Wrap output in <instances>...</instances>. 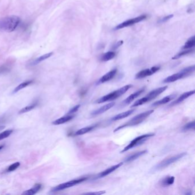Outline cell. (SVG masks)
<instances>
[{
  "mask_svg": "<svg viewBox=\"0 0 195 195\" xmlns=\"http://www.w3.org/2000/svg\"><path fill=\"white\" fill-rule=\"evenodd\" d=\"M21 22L20 17L10 16L0 19V31L12 32L19 26Z\"/></svg>",
  "mask_w": 195,
  "mask_h": 195,
  "instance_id": "obj_1",
  "label": "cell"
},
{
  "mask_svg": "<svg viewBox=\"0 0 195 195\" xmlns=\"http://www.w3.org/2000/svg\"><path fill=\"white\" fill-rule=\"evenodd\" d=\"M153 112H154V110H150V111H146L145 112H143L139 115H137L136 116L131 118L130 120H129L126 123L124 124L123 125L118 127L114 130V132H117L121 129H123L124 128H126L128 127L136 126V125L141 123L143 121H144L151 114H152Z\"/></svg>",
  "mask_w": 195,
  "mask_h": 195,
  "instance_id": "obj_2",
  "label": "cell"
},
{
  "mask_svg": "<svg viewBox=\"0 0 195 195\" xmlns=\"http://www.w3.org/2000/svg\"><path fill=\"white\" fill-rule=\"evenodd\" d=\"M132 86V85L130 84L125 85L123 87L117 89L116 91L112 92L104 96L103 97L98 98L95 101V103L98 104H100V103H105L106 101L114 100L117 98L120 97L121 96H122L125 92L128 91Z\"/></svg>",
  "mask_w": 195,
  "mask_h": 195,
  "instance_id": "obj_3",
  "label": "cell"
},
{
  "mask_svg": "<svg viewBox=\"0 0 195 195\" xmlns=\"http://www.w3.org/2000/svg\"><path fill=\"white\" fill-rule=\"evenodd\" d=\"M167 88H168V86H165L160 87V88H157V89L153 90L152 91L150 92L148 94H147L145 97L137 100L131 106V108L136 107V106L143 105V104L149 102L150 101L152 100L153 99L157 98L158 96H159L161 93H163V92L165 91Z\"/></svg>",
  "mask_w": 195,
  "mask_h": 195,
  "instance_id": "obj_4",
  "label": "cell"
},
{
  "mask_svg": "<svg viewBox=\"0 0 195 195\" xmlns=\"http://www.w3.org/2000/svg\"><path fill=\"white\" fill-rule=\"evenodd\" d=\"M195 71V65L188 66L186 68L183 69L182 71L179 73L173 74L169 77L165 78L163 80L164 83H170L177 81L180 79L187 77L191 75Z\"/></svg>",
  "mask_w": 195,
  "mask_h": 195,
  "instance_id": "obj_5",
  "label": "cell"
},
{
  "mask_svg": "<svg viewBox=\"0 0 195 195\" xmlns=\"http://www.w3.org/2000/svg\"><path fill=\"white\" fill-rule=\"evenodd\" d=\"M187 155V153L186 152H184V153H179L178 155H176L175 156H172L168 158H167L165 159H164L162 162H161L160 163H159L155 167V168H153V170H160V169H164L167 168V167H168L170 164L175 163L176 162L178 161L179 160L181 159L183 157Z\"/></svg>",
  "mask_w": 195,
  "mask_h": 195,
  "instance_id": "obj_6",
  "label": "cell"
},
{
  "mask_svg": "<svg viewBox=\"0 0 195 195\" xmlns=\"http://www.w3.org/2000/svg\"><path fill=\"white\" fill-rule=\"evenodd\" d=\"M155 136V133H148V134H145L141 136L137 137L135 139H133L130 143L129 144L127 147H125L123 150L121 151V153L125 152L128 150H130L134 147H136L138 145H141L143 144L147 140H148L149 138L151 137Z\"/></svg>",
  "mask_w": 195,
  "mask_h": 195,
  "instance_id": "obj_7",
  "label": "cell"
},
{
  "mask_svg": "<svg viewBox=\"0 0 195 195\" xmlns=\"http://www.w3.org/2000/svg\"><path fill=\"white\" fill-rule=\"evenodd\" d=\"M87 179H88V177H83L79 178L77 179L65 182V183H63L61 184H60L59 185L54 187L53 188H52L51 191L53 192H58L60 191H62V190H64L65 189L73 187V186H74V185H76L77 184H80L81 182H84L85 181H86Z\"/></svg>",
  "mask_w": 195,
  "mask_h": 195,
  "instance_id": "obj_8",
  "label": "cell"
},
{
  "mask_svg": "<svg viewBox=\"0 0 195 195\" xmlns=\"http://www.w3.org/2000/svg\"><path fill=\"white\" fill-rule=\"evenodd\" d=\"M146 19H147V16L146 15H141L140 16L137 17L136 18L132 19H130V20L124 21L123 22L121 23L120 24L118 25L117 26H116L115 29V30H118V29H123V28H125V27L133 25H134V24H135L136 23H138V22H139L140 21H143Z\"/></svg>",
  "mask_w": 195,
  "mask_h": 195,
  "instance_id": "obj_9",
  "label": "cell"
},
{
  "mask_svg": "<svg viewBox=\"0 0 195 195\" xmlns=\"http://www.w3.org/2000/svg\"><path fill=\"white\" fill-rule=\"evenodd\" d=\"M160 68V66H153L150 69H146L143 70L137 73L135 78L136 79H141L151 76L153 74L157 72L158 71H159Z\"/></svg>",
  "mask_w": 195,
  "mask_h": 195,
  "instance_id": "obj_10",
  "label": "cell"
},
{
  "mask_svg": "<svg viewBox=\"0 0 195 195\" xmlns=\"http://www.w3.org/2000/svg\"><path fill=\"white\" fill-rule=\"evenodd\" d=\"M123 163H118L116 165H115L111 167L108 168V169H105L104 171H103V172H100L99 174H98V175L96 176V179L103 178V177H104L109 175L112 172H114L115 170H116L118 168H120L121 166H122L123 165Z\"/></svg>",
  "mask_w": 195,
  "mask_h": 195,
  "instance_id": "obj_11",
  "label": "cell"
},
{
  "mask_svg": "<svg viewBox=\"0 0 195 195\" xmlns=\"http://www.w3.org/2000/svg\"><path fill=\"white\" fill-rule=\"evenodd\" d=\"M145 88L143 87L142 88H141L140 89H139L138 91L135 92V93H132V95H130V96H128V98H127L126 99H125L123 101V103H121L122 105H126L128 104H130L131 102H132L135 99H136V98H138L139 96H140V95L141 93H143L144 91H145Z\"/></svg>",
  "mask_w": 195,
  "mask_h": 195,
  "instance_id": "obj_12",
  "label": "cell"
},
{
  "mask_svg": "<svg viewBox=\"0 0 195 195\" xmlns=\"http://www.w3.org/2000/svg\"><path fill=\"white\" fill-rule=\"evenodd\" d=\"M117 69H112L111 71L108 72L107 73H106L105 75H104L101 78H100L98 81V84H103L105 82H107L109 80H112V78H113L115 75L117 73Z\"/></svg>",
  "mask_w": 195,
  "mask_h": 195,
  "instance_id": "obj_13",
  "label": "cell"
},
{
  "mask_svg": "<svg viewBox=\"0 0 195 195\" xmlns=\"http://www.w3.org/2000/svg\"><path fill=\"white\" fill-rule=\"evenodd\" d=\"M194 93H195V90L184 93L179 98H177L176 100H175L174 101H173L171 104H170L169 106H173L176 105L177 104H180V103H182V101H184L185 99H187V98L190 97L191 96L194 95Z\"/></svg>",
  "mask_w": 195,
  "mask_h": 195,
  "instance_id": "obj_14",
  "label": "cell"
},
{
  "mask_svg": "<svg viewBox=\"0 0 195 195\" xmlns=\"http://www.w3.org/2000/svg\"><path fill=\"white\" fill-rule=\"evenodd\" d=\"M115 103H109V104H106L104 106H102L101 107H100V108H98V109L93 111L91 113V115L93 116H97L98 115H101V114L103 113L104 112H105L106 111H108L109 109H110L113 106H115Z\"/></svg>",
  "mask_w": 195,
  "mask_h": 195,
  "instance_id": "obj_15",
  "label": "cell"
},
{
  "mask_svg": "<svg viewBox=\"0 0 195 195\" xmlns=\"http://www.w3.org/2000/svg\"><path fill=\"white\" fill-rule=\"evenodd\" d=\"M176 97V95H175V94L170 95H169L168 96H166V97L163 98L159 100V101H157L156 102H155L152 105V106H159V105H162L163 104L168 103H169V101H170L173 100V99H175Z\"/></svg>",
  "mask_w": 195,
  "mask_h": 195,
  "instance_id": "obj_16",
  "label": "cell"
},
{
  "mask_svg": "<svg viewBox=\"0 0 195 195\" xmlns=\"http://www.w3.org/2000/svg\"><path fill=\"white\" fill-rule=\"evenodd\" d=\"M174 182H175V177L174 176H166L164 178L162 179L160 181L159 184L161 186L165 187H168V186L172 185Z\"/></svg>",
  "mask_w": 195,
  "mask_h": 195,
  "instance_id": "obj_17",
  "label": "cell"
},
{
  "mask_svg": "<svg viewBox=\"0 0 195 195\" xmlns=\"http://www.w3.org/2000/svg\"><path fill=\"white\" fill-rule=\"evenodd\" d=\"M147 152V150H141L140 152H138L137 153L133 154L132 155H130V156H128V157H127L124 160V162H125V163L132 162L136 160L137 159H138L139 157L143 156L144 154H145Z\"/></svg>",
  "mask_w": 195,
  "mask_h": 195,
  "instance_id": "obj_18",
  "label": "cell"
},
{
  "mask_svg": "<svg viewBox=\"0 0 195 195\" xmlns=\"http://www.w3.org/2000/svg\"><path fill=\"white\" fill-rule=\"evenodd\" d=\"M135 111V109H130V110H129V111H126V112H123V113H121L120 114H118L117 115L115 116L114 117H112V119H111V120L115 121H117V120H120L123 119V118H125V117L130 116V115L132 113H133V112Z\"/></svg>",
  "mask_w": 195,
  "mask_h": 195,
  "instance_id": "obj_19",
  "label": "cell"
},
{
  "mask_svg": "<svg viewBox=\"0 0 195 195\" xmlns=\"http://www.w3.org/2000/svg\"><path fill=\"white\" fill-rule=\"evenodd\" d=\"M73 117H74V116H73V115H66L65 116L61 117L59 119L53 121L52 124H53L54 125H60V124H64L66 123V122H68V121H71L72 119L73 118Z\"/></svg>",
  "mask_w": 195,
  "mask_h": 195,
  "instance_id": "obj_20",
  "label": "cell"
},
{
  "mask_svg": "<svg viewBox=\"0 0 195 195\" xmlns=\"http://www.w3.org/2000/svg\"><path fill=\"white\" fill-rule=\"evenodd\" d=\"M98 126V124L93 125H91V126H88L86 127L85 128H81L80 130L76 131V132L75 133V135L76 136H80V135H83L85 133H87L89 132H91L92 130H93L95 128H96Z\"/></svg>",
  "mask_w": 195,
  "mask_h": 195,
  "instance_id": "obj_21",
  "label": "cell"
},
{
  "mask_svg": "<svg viewBox=\"0 0 195 195\" xmlns=\"http://www.w3.org/2000/svg\"><path fill=\"white\" fill-rule=\"evenodd\" d=\"M41 185L40 184H37L35 185L33 188L30 189H28L27 191H25L24 192L22 195H33L36 194L39 192L40 189L41 188Z\"/></svg>",
  "mask_w": 195,
  "mask_h": 195,
  "instance_id": "obj_22",
  "label": "cell"
},
{
  "mask_svg": "<svg viewBox=\"0 0 195 195\" xmlns=\"http://www.w3.org/2000/svg\"><path fill=\"white\" fill-rule=\"evenodd\" d=\"M53 53L51 52V53H46L45 54H44L42 56H41L39 58H37V59H36L33 61V62H32V65H36L39 64L41 62H42V61L45 60L46 59H49V57H51L53 55Z\"/></svg>",
  "mask_w": 195,
  "mask_h": 195,
  "instance_id": "obj_23",
  "label": "cell"
},
{
  "mask_svg": "<svg viewBox=\"0 0 195 195\" xmlns=\"http://www.w3.org/2000/svg\"><path fill=\"white\" fill-rule=\"evenodd\" d=\"M115 56H116V53L115 52L111 51V52H106L102 56L101 60L102 61H108L113 59L115 57Z\"/></svg>",
  "mask_w": 195,
  "mask_h": 195,
  "instance_id": "obj_24",
  "label": "cell"
},
{
  "mask_svg": "<svg viewBox=\"0 0 195 195\" xmlns=\"http://www.w3.org/2000/svg\"><path fill=\"white\" fill-rule=\"evenodd\" d=\"M33 83L32 80H28V81H24L23 83H22L21 84H20L19 85H18L14 90H13V93H16L17 92L25 88L26 86H28V85L31 84Z\"/></svg>",
  "mask_w": 195,
  "mask_h": 195,
  "instance_id": "obj_25",
  "label": "cell"
},
{
  "mask_svg": "<svg viewBox=\"0 0 195 195\" xmlns=\"http://www.w3.org/2000/svg\"><path fill=\"white\" fill-rule=\"evenodd\" d=\"M195 45V36H194L189 38L188 41L185 42V45L183 46L182 49H188L194 47Z\"/></svg>",
  "mask_w": 195,
  "mask_h": 195,
  "instance_id": "obj_26",
  "label": "cell"
},
{
  "mask_svg": "<svg viewBox=\"0 0 195 195\" xmlns=\"http://www.w3.org/2000/svg\"><path fill=\"white\" fill-rule=\"evenodd\" d=\"M195 121H192L191 122H189L188 123L185 124L182 127V130L184 132L188 131L189 130H195Z\"/></svg>",
  "mask_w": 195,
  "mask_h": 195,
  "instance_id": "obj_27",
  "label": "cell"
},
{
  "mask_svg": "<svg viewBox=\"0 0 195 195\" xmlns=\"http://www.w3.org/2000/svg\"><path fill=\"white\" fill-rule=\"evenodd\" d=\"M37 104H32L28 105V106H26L25 107L22 108L21 110H20L19 112V114H22V113H26V112H28L29 111H32V109H33L36 106Z\"/></svg>",
  "mask_w": 195,
  "mask_h": 195,
  "instance_id": "obj_28",
  "label": "cell"
},
{
  "mask_svg": "<svg viewBox=\"0 0 195 195\" xmlns=\"http://www.w3.org/2000/svg\"><path fill=\"white\" fill-rule=\"evenodd\" d=\"M194 49H189V50H185V51H182V52L179 53L178 54H177L176 55H175L172 58V59L173 60H176V59H179L183 56H185V55H187V54H189L191 53H192V52H194Z\"/></svg>",
  "mask_w": 195,
  "mask_h": 195,
  "instance_id": "obj_29",
  "label": "cell"
},
{
  "mask_svg": "<svg viewBox=\"0 0 195 195\" xmlns=\"http://www.w3.org/2000/svg\"><path fill=\"white\" fill-rule=\"evenodd\" d=\"M13 132L12 130H8L0 133V140H2L5 138H7Z\"/></svg>",
  "mask_w": 195,
  "mask_h": 195,
  "instance_id": "obj_30",
  "label": "cell"
},
{
  "mask_svg": "<svg viewBox=\"0 0 195 195\" xmlns=\"http://www.w3.org/2000/svg\"><path fill=\"white\" fill-rule=\"evenodd\" d=\"M20 165V163L19 162H16V163H13L11 165H10L8 168L7 169V172H12L13 170L17 169Z\"/></svg>",
  "mask_w": 195,
  "mask_h": 195,
  "instance_id": "obj_31",
  "label": "cell"
},
{
  "mask_svg": "<svg viewBox=\"0 0 195 195\" xmlns=\"http://www.w3.org/2000/svg\"><path fill=\"white\" fill-rule=\"evenodd\" d=\"M80 106H81V105L79 104V105H76L75 106L73 107L72 109H71L70 111L68 112V114H67V115H71V114H73V113H76V112H77V111H78V109H79V108H80Z\"/></svg>",
  "mask_w": 195,
  "mask_h": 195,
  "instance_id": "obj_32",
  "label": "cell"
},
{
  "mask_svg": "<svg viewBox=\"0 0 195 195\" xmlns=\"http://www.w3.org/2000/svg\"><path fill=\"white\" fill-rule=\"evenodd\" d=\"M173 17V14H169L168 16H165V17H164V18H163L162 19H161L159 22H166V21H167L168 20L170 19L171 18H172Z\"/></svg>",
  "mask_w": 195,
  "mask_h": 195,
  "instance_id": "obj_33",
  "label": "cell"
},
{
  "mask_svg": "<svg viewBox=\"0 0 195 195\" xmlns=\"http://www.w3.org/2000/svg\"><path fill=\"white\" fill-rule=\"evenodd\" d=\"M105 193V191H100V192H90V193H86V195H103Z\"/></svg>",
  "mask_w": 195,
  "mask_h": 195,
  "instance_id": "obj_34",
  "label": "cell"
},
{
  "mask_svg": "<svg viewBox=\"0 0 195 195\" xmlns=\"http://www.w3.org/2000/svg\"><path fill=\"white\" fill-rule=\"evenodd\" d=\"M4 145H0V150H2V149L4 148Z\"/></svg>",
  "mask_w": 195,
  "mask_h": 195,
  "instance_id": "obj_35",
  "label": "cell"
}]
</instances>
